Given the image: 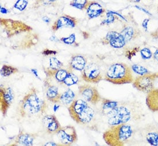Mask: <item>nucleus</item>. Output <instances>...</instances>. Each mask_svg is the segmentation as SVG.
Wrapping results in <instances>:
<instances>
[{"label":"nucleus","instance_id":"obj_40","mask_svg":"<svg viewBox=\"0 0 158 146\" xmlns=\"http://www.w3.org/2000/svg\"><path fill=\"white\" fill-rule=\"evenodd\" d=\"M47 1H48V2H55L56 1H57V0H47Z\"/></svg>","mask_w":158,"mask_h":146},{"label":"nucleus","instance_id":"obj_1","mask_svg":"<svg viewBox=\"0 0 158 146\" xmlns=\"http://www.w3.org/2000/svg\"><path fill=\"white\" fill-rule=\"evenodd\" d=\"M109 125L136 122L143 119L145 114L140 103L137 101H126L118 102L112 111L106 116Z\"/></svg>","mask_w":158,"mask_h":146},{"label":"nucleus","instance_id":"obj_22","mask_svg":"<svg viewBox=\"0 0 158 146\" xmlns=\"http://www.w3.org/2000/svg\"><path fill=\"white\" fill-rule=\"evenodd\" d=\"M101 102L102 108V114L104 116H106L110 111L112 110L113 109L117 107L118 104V102L102 98Z\"/></svg>","mask_w":158,"mask_h":146},{"label":"nucleus","instance_id":"obj_38","mask_svg":"<svg viewBox=\"0 0 158 146\" xmlns=\"http://www.w3.org/2000/svg\"><path fill=\"white\" fill-rule=\"evenodd\" d=\"M1 12L2 13H7L8 11L6 9L3 8V7H1Z\"/></svg>","mask_w":158,"mask_h":146},{"label":"nucleus","instance_id":"obj_30","mask_svg":"<svg viewBox=\"0 0 158 146\" xmlns=\"http://www.w3.org/2000/svg\"><path fill=\"white\" fill-rule=\"evenodd\" d=\"M117 19L118 17L116 16V15L113 14L112 13L110 12L109 11L106 13V18L102 21L101 25H108L112 24L114 21H115L116 19Z\"/></svg>","mask_w":158,"mask_h":146},{"label":"nucleus","instance_id":"obj_27","mask_svg":"<svg viewBox=\"0 0 158 146\" xmlns=\"http://www.w3.org/2000/svg\"><path fill=\"white\" fill-rule=\"evenodd\" d=\"M89 2V0H73L70 5L74 8L82 11L86 9Z\"/></svg>","mask_w":158,"mask_h":146},{"label":"nucleus","instance_id":"obj_39","mask_svg":"<svg viewBox=\"0 0 158 146\" xmlns=\"http://www.w3.org/2000/svg\"><path fill=\"white\" fill-rule=\"evenodd\" d=\"M127 1H129L132 2H139L141 1V0H127Z\"/></svg>","mask_w":158,"mask_h":146},{"label":"nucleus","instance_id":"obj_14","mask_svg":"<svg viewBox=\"0 0 158 146\" xmlns=\"http://www.w3.org/2000/svg\"><path fill=\"white\" fill-rule=\"evenodd\" d=\"M43 83L47 100L54 104L59 103L62 94L59 91L58 88L51 83V80L47 77L44 80Z\"/></svg>","mask_w":158,"mask_h":146},{"label":"nucleus","instance_id":"obj_3","mask_svg":"<svg viewBox=\"0 0 158 146\" xmlns=\"http://www.w3.org/2000/svg\"><path fill=\"white\" fill-rule=\"evenodd\" d=\"M138 129L128 123L112 125L103 134L102 138L107 145L124 146L137 142Z\"/></svg>","mask_w":158,"mask_h":146},{"label":"nucleus","instance_id":"obj_9","mask_svg":"<svg viewBox=\"0 0 158 146\" xmlns=\"http://www.w3.org/2000/svg\"><path fill=\"white\" fill-rule=\"evenodd\" d=\"M158 79V72L150 73L139 76L134 79L133 86L137 90L143 92H148L154 88V84Z\"/></svg>","mask_w":158,"mask_h":146},{"label":"nucleus","instance_id":"obj_41","mask_svg":"<svg viewBox=\"0 0 158 146\" xmlns=\"http://www.w3.org/2000/svg\"></svg>","mask_w":158,"mask_h":146},{"label":"nucleus","instance_id":"obj_5","mask_svg":"<svg viewBox=\"0 0 158 146\" xmlns=\"http://www.w3.org/2000/svg\"><path fill=\"white\" fill-rule=\"evenodd\" d=\"M104 80L114 84L132 83L134 81L131 68L123 63L112 64L104 75Z\"/></svg>","mask_w":158,"mask_h":146},{"label":"nucleus","instance_id":"obj_2","mask_svg":"<svg viewBox=\"0 0 158 146\" xmlns=\"http://www.w3.org/2000/svg\"><path fill=\"white\" fill-rule=\"evenodd\" d=\"M39 92L36 88H31L20 101L17 111L21 118L40 117L46 113L48 105L46 100L39 96Z\"/></svg>","mask_w":158,"mask_h":146},{"label":"nucleus","instance_id":"obj_12","mask_svg":"<svg viewBox=\"0 0 158 146\" xmlns=\"http://www.w3.org/2000/svg\"><path fill=\"white\" fill-rule=\"evenodd\" d=\"M14 94L12 88L9 87L0 88V110L2 116H6L9 108L12 104Z\"/></svg>","mask_w":158,"mask_h":146},{"label":"nucleus","instance_id":"obj_16","mask_svg":"<svg viewBox=\"0 0 158 146\" xmlns=\"http://www.w3.org/2000/svg\"><path fill=\"white\" fill-rule=\"evenodd\" d=\"M42 123L44 130L50 135L57 134L62 128L57 117L54 114H48L44 116L43 117Z\"/></svg>","mask_w":158,"mask_h":146},{"label":"nucleus","instance_id":"obj_33","mask_svg":"<svg viewBox=\"0 0 158 146\" xmlns=\"http://www.w3.org/2000/svg\"><path fill=\"white\" fill-rule=\"evenodd\" d=\"M150 21V19L149 18H146L145 19L143 22H142V27L143 28V29H144V31L146 32H148V23Z\"/></svg>","mask_w":158,"mask_h":146},{"label":"nucleus","instance_id":"obj_37","mask_svg":"<svg viewBox=\"0 0 158 146\" xmlns=\"http://www.w3.org/2000/svg\"><path fill=\"white\" fill-rule=\"evenodd\" d=\"M44 146H63L62 144H57L55 143L54 142H48L46 144H44Z\"/></svg>","mask_w":158,"mask_h":146},{"label":"nucleus","instance_id":"obj_36","mask_svg":"<svg viewBox=\"0 0 158 146\" xmlns=\"http://www.w3.org/2000/svg\"><path fill=\"white\" fill-rule=\"evenodd\" d=\"M153 58L158 63V49H156L155 51L153 54Z\"/></svg>","mask_w":158,"mask_h":146},{"label":"nucleus","instance_id":"obj_24","mask_svg":"<svg viewBox=\"0 0 158 146\" xmlns=\"http://www.w3.org/2000/svg\"><path fill=\"white\" fill-rule=\"evenodd\" d=\"M78 82H79L78 77L73 72V71L70 69L65 79L63 82V85L69 87L78 83Z\"/></svg>","mask_w":158,"mask_h":146},{"label":"nucleus","instance_id":"obj_35","mask_svg":"<svg viewBox=\"0 0 158 146\" xmlns=\"http://www.w3.org/2000/svg\"><path fill=\"white\" fill-rule=\"evenodd\" d=\"M135 8H136L138 9L139 10H140V11H143V12L145 13L146 14H147L148 15H150V16H152V15L151 13L148 11H147V9H146L143 8H142L141 7H139V6H137V5H136L135 7Z\"/></svg>","mask_w":158,"mask_h":146},{"label":"nucleus","instance_id":"obj_4","mask_svg":"<svg viewBox=\"0 0 158 146\" xmlns=\"http://www.w3.org/2000/svg\"><path fill=\"white\" fill-rule=\"evenodd\" d=\"M68 110L71 118L77 124L89 126L92 130L97 129L96 111L86 101L75 99L69 105Z\"/></svg>","mask_w":158,"mask_h":146},{"label":"nucleus","instance_id":"obj_20","mask_svg":"<svg viewBox=\"0 0 158 146\" xmlns=\"http://www.w3.org/2000/svg\"><path fill=\"white\" fill-rule=\"evenodd\" d=\"M86 9L87 16L89 19L98 17L105 12V9L102 5L94 1H89Z\"/></svg>","mask_w":158,"mask_h":146},{"label":"nucleus","instance_id":"obj_23","mask_svg":"<svg viewBox=\"0 0 158 146\" xmlns=\"http://www.w3.org/2000/svg\"><path fill=\"white\" fill-rule=\"evenodd\" d=\"M75 98L76 95L74 92L71 89L69 88L61 94L60 102L64 105H69L75 100Z\"/></svg>","mask_w":158,"mask_h":146},{"label":"nucleus","instance_id":"obj_25","mask_svg":"<svg viewBox=\"0 0 158 146\" xmlns=\"http://www.w3.org/2000/svg\"><path fill=\"white\" fill-rule=\"evenodd\" d=\"M18 72H19V69L17 68L13 67L11 65H4L1 68L0 73H1V75L2 76L8 77L15 73H16Z\"/></svg>","mask_w":158,"mask_h":146},{"label":"nucleus","instance_id":"obj_10","mask_svg":"<svg viewBox=\"0 0 158 146\" xmlns=\"http://www.w3.org/2000/svg\"><path fill=\"white\" fill-rule=\"evenodd\" d=\"M78 92L83 100L93 105L98 104L102 100L98 90L89 84L80 85Z\"/></svg>","mask_w":158,"mask_h":146},{"label":"nucleus","instance_id":"obj_28","mask_svg":"<svg viewBox=\"0 0 158 146\" xmlns=\"http://www.w3.org/2000/svg\"><path fill=\"white\" fill-rule=\"evenodd\" d=\"M60 41L68 45H73L76 47L79 46V43L76 42V36L75 33H72L67 37H63L60 38Z\"/></svg>","mask_w":158,"mask_h":146},{"label":"nucleus","instance_id":"obj_6","mask_svg":"<svg viewBox=\"0 0 158 146\" xmlns=\"http://www.w3.org/2000/svg\"><path fill=\"white\" fill-rule=\"evenodd\" d=\"M1 29L2 37L5 36L6 39L12 38L19 34L28 33L32 31V28L24 23L12 19H1Z\"/></svg>","mask_w":158,"mask_h":146},{"label":"nucleus","instance_id":"obj_34","mask_svg":"<svg viewBox=\"0 0 158 146\" xmlns=\"http://www.w3.org/2000/svg\"><path fill=\"white\" fill-rule=\"evenodd\" d=\"M57 53L56 51H53V50H49L46 49L44 50L43 52H42V54L45 55H49L50 54H55Z\"/></svg>","mask_w":158,"mask_h":146},{"label":"nucleus","instance_id":"obj_18","mask_svg":"<svg viewBox=\"0 0 158 146\" xmlns=\"http://www.w3.org/2000/svg\"><path fill=\"white\" fill-rule=\"evenodd\" d=\"M36 137V134H29L23 130H20L19 133L15 138L14 144L12 146H33V142Z\"/></svg>","mask_w":158,"mask_h":146},{"label":"nucleus","instance_id":"obj_31","mask_svg":"<svg viewBox=\"0 0 158 146\" xmlns=\"http://www.w3.org/2000/svg\"><path fill=\"white\" fill-rule=\"evenodd\" d=\"M141 57L144 60H148L153 57V54L151 50L148 47H144L140 51Z\"/></svg>","mask_w":158,"mask_h":146},{"label":"nucleus","instance_id":"obj_32","mask_svg":"<svg viewBox=\"0 0 158 146\" xmlns=\"http://www.w3.org/2000/svg\"><path fill=\"white\" fill-rule=\"evenodd\" d=\"M28 2V0H17L13 5V7L20 11H23L27 8Z\"/></svg>","mask_w":158,"mask_h":146},{"label":"nucleus","instance_id":"obj_13","mask_svg":"<svg viewBox=\"0 0 158 146\" xmlns=\"http://www.w3.org/2000/svg\"><path fill=\"white\" fill-rule=\"evenodd\" d=\"M101 43L103 45H109L115 49H121L126 45L127 42L120 33L115 31H110L106 33Z\"/></svg>","mask_w":158,"mask_h":146},{"label":"nucleus","instance_id":"obj_11","mask_svg":"<svg viewBox=\"0 0 158 146\" xmlns=\"http://www.w3.org/2000/svg\"><path fill=\"white\" fill-rule=\"evenodd\" d=\"M59 142L63 146H71L78 140V136L75 127L71 125L62 126L56 134Z\"/></svg>","mask_w":158,"mask_h":146},{"label":"nucleus","instance_id":"obj_15","mask_svg":"<svg viewBox=\"0 0 158 146\" xmlns=\"http://www.w3.org/2000/svg\"><path fill=\"white\" fill-rule=\"evenodd\" d=\"M77 24L78 20L75 17L67 15H64L62 16L59 17L55 21L51 27V29L54 32H56L59 29H73L77 26Z\"/></svg>","mask_w":158,"mask_h":146},{"label":"nucleus","instance_id":"obj_21","mask_svg":"<svg viewBox=\"0 0 158 146\" xmlns=\"http://www.w3.org/2000/svg\"><path fill=\"white\" fill-rule=\"evenodd\" d=\"M146 103L150 111L152 112H158V88H154L147 92Z\"/></svg>","mask_w":158,"mask_h":146},{"label":"nucleus","instance_id":"obj_7","mask_svg":"<svg viewBox=\"0 0 158 146\" xmlns=\"http://www.w3.org/2000/svg\"><path fill=\"white\" fill-rule=\"evenodd\" d=\"M140 142L152 146H158V124L150 123L138 129Z\"/></svg>","mask_w":158,"mask_h":146},{"label":"nucleus","instance_id":"obj_17","mask_svg":"<svg viewBox=\"0 0 158 146\" xmlns=\"http://www.w3.org/2000/svg\"><path fill=\"white\" fill-rule=\"evenodd\" d=\"M126 22L127 23L123 25L120 33L123 36L127 43L138 38L140 35L141 31L137 27V24L136 23H128L127 20Z\"/></svg>","mask_w":158,"mask_h":146},{"label":"nucleus","instance_id":"obj_26","mask_svg":"<svg viewBox=\"0 0 158 146\" xmlns=\"http://www.w3.org/2000/svg\"><path fill=\"white\" fill-rule=\"evenodd\" d=\"M131 68L132 71H133L134 73L139 76L144 75L151 73L150 71L147 68H146V67L139 64H133Z\"/></svg>","mask_w":158,"mask_h":146},{"label":"nucleus","instance_id":"obj_29","mask_svg":"<svg viewBox=\"0 0 158 146\" xmlns=\"http://www.w3.org/2000/svg\"><path fill=\"white\" fill-rule=\"evenodd\" d=\"M63 66V64L58 59L55 57H52L50 59V69L53 70H58Z\"/></svg>","mask_w":158,"mask_h":146},{"label":"nucleus","instance_id":"obj_8","mask_svg":"<svg viewBox=\"0 0 158 146\" xmlns=\"http://www.w3.org/2000/svg\"><path fill=\"white\" fill-rule=\"evenodd\" d=\"M82 79L88 83L97 84L103 80V74L100 65L97 63H90L82 72Z\"/></svg>","mask_w":158,"mask_h":146},{"label":"nucleus","instance_id":"obj_19","mask_svg":"<svg viewBox=\"0 0 158 146\" xmlns=\"http://www.w3.org/2000/svg\"><path fill=\"white\" fill-rule=\"evenodd\" d=\"M87 65V59L81 54H75L71 57L69 64V69L71 71L82 72Z\"/></svg>","mask_w":158,"mask_h":146}]
</instances>
